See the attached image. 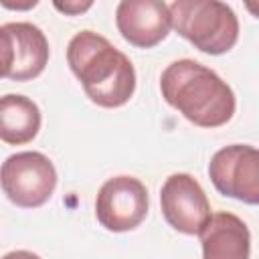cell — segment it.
Returning a JSON list of instances; mask_svg holds the SVG:
<instances>
[{"label": "cell", "instance_id": "cell-15", "mask_svg": "<svg viewBox=\"0 0 259 259\" xmlns=\"http://www.w3.org/2000/svg\"><path fill=\"white\" fill-rule=\"evenodd\" d=\"M2 259H40L36 253H32V251H26V249H18V251H10V253H6Z\"/></svg>", "mask_w": 259, "mask_h": 259}, {"label": "cell", "instance_id": "cell-5", "mask_svg": "<svg viewBox=\"0 0 259 259\" xmlns=\"http://www.w3.org/2000/svg\"><path fill=\"white\" fill-rule=\"evenodd\" d=\"M148 188L136 176H113L105 180L95 198V217L111 233H125L140 227L148 214Z\"/></svg>", "mask_w": 259, "mask_h": 259}, {"label": "cell", "instance_id": "cell-3", "mask_svg": "<svg viewBox=\"0 0 259 259\" xmlns=\"http://www.w3.org/2000/svg\"><path fill=\"white\" fill-rule=\"evenodd\" d=\"M172 28L200 53L219 57L239 40L235 10L219 0H176L168 4Z\"/></svg>", "mask_w": 259, "mask_h": 259}, {"label": "cell", "instance_id": "cell-2", "mask_svg": "<svg viewBox=\"0 0 259 259\" xmlns=\"http://www.w3.org/2000/svg\"><path fill=\"white\" fill-rule=\"evenodd\" d=\"M164 101L198 127H221L235 115L237 101L227 81L194 59H178L160 75Z\"/></svg>", "mask_w": 259, "mask_h": 259}, {"label": "cell", "instance_id": "cell-1", "mask_svg": "<svg viewBox=\"0 0 259 259\" xmlns=\"http://www.w3.org/2000/svg\"><path fill=\"white\" fill-rule=\"evenodd\" d=\"M67 63L89 101L99 107H121L136 91L132 61L95 30H79L69 40Z\"/></svg>", "mask_w": 259, "mask_h": 259}, {"label": "cell", "instance_id": "cell-13", "mask_svg": "<svg viewBox=\"0 0 259 259\" xmlns=\"http://www.w3.org/2000/svg\"><path fill=\"white\" fill-rule=\"evenodd\" d=\"M53 6L59 10V12H63V14H69V16H77V14H81V12H85V10H89L91 6H93V2L91 0H87V2H53Z\"/></svg>", "mask_w": 259, "mask_h": 259}, {"label": "cell", "instance_id": "cell-4", "mask_svg": "<svg viewBox=\"0 0 259 259\" xmlns=\"http://www.w3.org/2000/svg\"><path fill=\"white\" fill-rule=\"evenodd\" d=\"M0 186L6 198L20 208H38L57 188V170L40 152H16L0 166Z\"/></svg>", "mask_w": 259, "mask_h": 259}, {"label": "cell", "instance_id": "cell-9", "mask_svg": "<svg viewBox=\"0 0 259 259\" xmlns=\"http://www.w3.org/2000/svg\"><path fill=\"white\" fill-rule=\"evenodd\" d=\"M202 259H249L251 233L243 219L221 210L210 214L198 233Z\"/></svg>", "mask_w": 259, "mask_h": 259}, {"label": "cell", "instance_id": "cell-8", "mask_svg": "<svg viewBox=\"0 0 259 259\" xmlns=\"http://www.w3.org/2000/svg\"><path fill=\"white\" fill-rule=\"evenodd\" d=\"M115 26L130 45L152 49L170 34L168 4L160 0H121L115 8Z\"/></svg>", "mask_w": 259, "mask_h": 259}, {"label": "cell", "instance_id": "cell-7", "mask_svg": "<svg viewBox=\"0 0 259 259\" xmlns=\"http://www.w3.org/2000/svg\"><path fill=\"white\" fill-rule=\"evenodd\" d=\"M160 208L166 223L182 235H198L210 219V202L200 182L186 174H170L160 188Z\"/></svg>", "mask_w": 259, "mask_h": 259}, {"label": "cell", "instance_id": "cell-14", "mask_svg": "<svg viewBox=\"0 0 259 259\" xmlns=\"http://www.w3.org/2000/svg\"><path fill=\"white\" fill-rule=\"evenodd\" d=\"M38 2L36 0H28V2H6V0H0V6L4 8H10V10H26V8H34Z\"/></svg>", "mask_w": 259, "mask_h": 259}, {"label": "cell", "instance_id": "cell-11", "mask_svg": "<svg viewBox=\"0 0 259 259\" xmlns=\"http://www.w3.org/2000/svg\"><path fill=\"white\" fill-rule=\"evenodd\" d=\"M16 38V65L10 81H32L49 63V40L45 32L32 22H10Z\"/></svg>", "mask_w": 259, "mask_h": 259}, {"label": "cell", "instance_id": "cell-10", "mask_svg": "<svg viewBox=\"0 0 259 259\" xmlns=\"http://www.w3.org/2000/svg\"><path fill=\"white\" fill-rule=\"evenodd\" d=\"M40 123V109L30 97L18 93L0 97V142L8 146H24L36 138Z\"/></svg>", "mask_w": 259, "mask_h": 259}, {"label": "cell", "instance_id": "cell-12", "mask_svg": "<svg viewBox=\"0 0 259 259\" xmlns=\"http://www.w3.org/2000/svg\"><path fill=\"white\" fill-rule=\"evenodd\" d=\"M16 65V38L12 24L6 22L0 26V79H10Z\"/></svg>", "mask_w": 259, "mask_h": 259}, {"label": "cell", "instance_id": "cell-6", "mask_svg": "<svg viewBox=\"0 0 259 259\" xmlns=\"http://www.w3.org/2000/svg\"><path fill=\"white\" fill-rule=\"evenodd\" d=\"M214 188L245 204L259 202V152L249 144H231L217 150L208 162Z\"/></svg>", "mask_w": 259, "mask_h": 259}]
</instances>
